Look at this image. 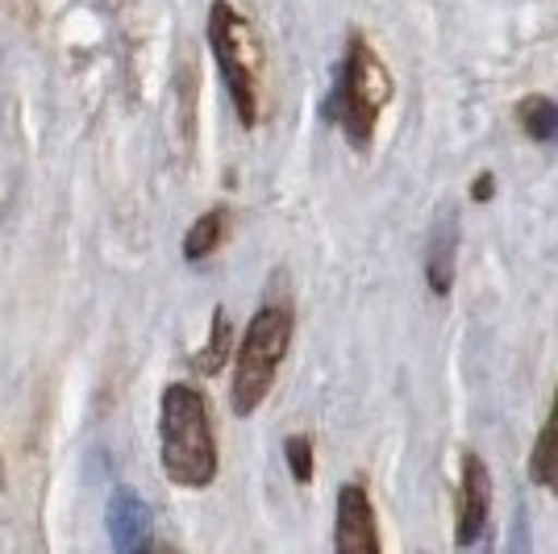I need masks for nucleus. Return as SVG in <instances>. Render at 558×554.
I'll return each instance as SVG.
<instances>
[{
    "label": "nucleus",
    "mask_w": 558,
    "mask_h": 554,
    "mask_svg": "<svg viewBox=\"0 0 558 554\" xmlns=\"http://www.w3.org/2000/svg\"><path fill=\"white\" fill-rule=\"evenodd\" d=\"M492 192H496V180H492V176H475V184H471V201H492Z\"/></svg>",
    "instance_id": "nucleus-14"
},
{
    "label": "nucleus",
    "mask_w": 558,
    "mask_h": 554,
    "mask_svg": "<svg viewBox=\"0 0 558 554\" xmlns=\"http://www.w3.org/2000/svg\"><path fill=\"white\" fill-rule=\"evenodd\" d=\"M530 475L558 496V393H555V409H550V417H546V425H542V434H537V442H534Z\"/></svg>",
    "instance_id": "nucleus-9"
},
{
    "label": "nucleus",
    "mask_w": 558,
    "mask_h": 554,
    "mask_svg": "<svg viewBox=\"0 0 558 554\" xmlns=\"http://www.w3.org/2000/svg\"><path fill=\"white\" fill-rule=\"evenodd\" d=\"M159 455L171 484L209 487L217 480V434L209 400L192 384H171L159 409Z\"/></svg>",
    "instance_id": "nucleus-1"
},
{
    "label": "nucleus",
    "mask_w": 558,
    "mask_h": 554,
    "mask_svg": "<svg viewBox=\"0 0 558 554\" xmlns=\"http://www.w3.org/2000/svg\"><path fill=\"white\" fill-rule=\"evenodd\" d=\"M209 47L233 100V113L251 130L258 125V96H263V47H258L255 25L230 0L209 4Z\"/></svg>",
    "instance_id": "nucleus-3"
},
{
    "label": "nucleus",
    "mask_w": 558,
    "mask_h": 554,
    "mask_svg": "<svg viewBox=\"0 0 558 554\" xmlns=\"http://www.w3.org/2000/svg\"><path fill=\"white\" fill-rule=\"evenodd\" d=\"M517 121H521V130L534 142L558 138V105L550 96H525L517 105Z\"/></svg>",
    "instance_id": "nucleus-11"
},
{
    "label": "nucleus",
    "mask_w": 558,
    "mask_h": 554,
    "mask_svg": "<svg viewBox=\"0 0 558 554\" xmlns=\"http://www.w3.org/2000/svg\"><path fill=\"white\" fill-rule=\"evenodd\" d=\"M333 551L338 554H379V530L367 487L359 480L338 492V521H333Z\"/></svg>",
    "instance_id": "nucleus-5"
},
{
    "label": "nucleus",
    "mask_w": 558,
    "mask_h": 554,
    "mask_svg": "<svg viewBox=\"0 0 558 554\" xmlns=\"http://www.w3.org/2000/svg\"><path fill=\"white\" fill-rule=\"evenodd\" d=\"M388 100H392V71L384 68V59L367 47L363 34H354L326 113L342 125V134L354 150H367L375 138V121H379Z\"/></svg>",
    "instance_id": "nucleus-2"
},
{
    "label": "nucleus",
    "mask_w": 558,
    "mask_h": 554,
    "mask_svg": "<svg viewBox=\"0 0 558 554\" xmlns=\"http://www.w3.org/2000/svg\"><path fill=\"white\" fill-rule=\"evenodd\" d=\"M109 538L117 551L134 554L142 546H150V505L142 501L138 492L121 487L109 501Z\"/></svg>",
    "instance_id": "nucleus-7"
},
{
    "label": "nucleus",
    "mask_w": 558,
    "mask_h": 554,
    "mask_svg": "<svg viewBox=\"0 0 558 554\" xmlns=\"http://www.w3.org/2000/svg\"><path fill=\"white\" fill-rule=\"evenodd\" d=\"M226 208H209V213H201L196 221H192V230L184 238V258L187 263H201V258H209L217 246H221V238H226Z\"/></svg>",
    "instance_id": "nucleus-10"
},
{
    "label": "nucleus",
    "mask_w": 558,
    "mask_h": 554,
    "mask_svg": "<svg viewBox=\"0 0 558 554\" xmlns=\"http://www.w3.org/2000/svg\"><path fill=\"white\" fill-rule=\"evenodd\" d=\"M454 251H459V217H442L429 233V254H425V279L438 297H446L454 284Z\"/></svg>",
    "instance_id": "nucleus-8"
},
{
    "label": "nucleus",
    "mask_w": 558,
    "mask_h": 554,
    "mask_svg": "<svg viewBox=\"0 0 558 554\" xmlns=\"http://www.w3.org/2000/svg\"><path fill=\"white\" fill-rule=\"evenodd\" d=\"M288 347H292V309L288 304H263L246 325V338H242L238 359H233V413L251 417L267 400Z\"/></svg>",
    "instance_id": "nucleus-4"
},
{
    "label": "nucleus",
    "mask_w": 558,
    "mask_h": 554,
    "mask_svg": "<svg viewBox=\"0 0 558 554\" xmlns=\"http://www.w3.org/2000/svg\"><path fill=\"white\" fill-rule=\"evenodd\" d=\"M283 455H288V467H292V480L308 484L313 480V438L308 434H292V438L283 442Z\"/></svg>",
    "instance_id": "nucleus-13"
},
{
    "label": "nucleus",
    "mask_w": 558,
    "mask_h": 554,
    "mask_svg": "<svg viewBox=\"0 0 558 554\" xmlns=\"http://www.w3.org/2000/svg\"><path fill=\"white\" fill-rule=\"evenodd\" d=\"M488 508H492V475L488 462L475 450L463 455V501H459V546H475L480 533L488 530Z\"/></svg>",
    "instance_id": "nucleus-6"
},
{
    "label": "nucleus",
    "mask_w": 558,
    "mask_h": 554,
    "mask_svg": "<svg viewBox=\"0 0 558 554\" xmlns=\"http://www.w3.org/2000/svg\"><path fill=\"white\" fill-rule=\"evenodd\" d=\"M226 359H230V317H226V309H217V313H213L209 342L196 350L192 368L201 371V375H217V371L226 368Z\"/></svg>",
    "instance_id": "nucleus-12"
}]
</instances>
